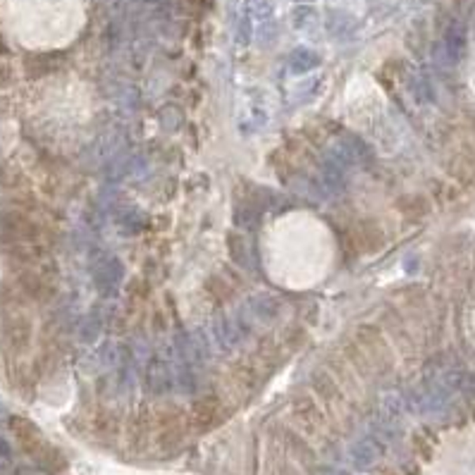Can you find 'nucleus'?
I'll return each mask as SVG.
<instances>
[{
  "instance_id": "obj_1",
  "label": "nucleus",
  "mask_w": 475,
  "mask_h": 475,
  "mask_svg": "<svg viewBox=\"0 0 475 475\" xmlns=\"http://www.w3.org/2000/svg\"><path fill=\"white\" fill-rule=\"evenodd\" d=\"M0 454H3V456L8 454V444H5L3 440H0Z\"/></svg>"
}]
</instances>
